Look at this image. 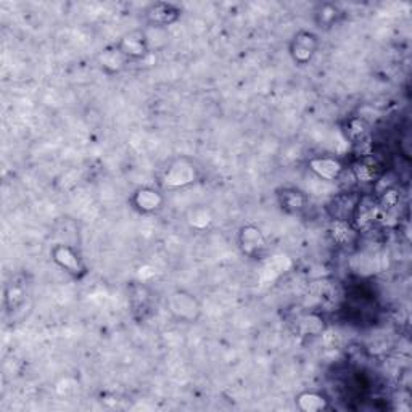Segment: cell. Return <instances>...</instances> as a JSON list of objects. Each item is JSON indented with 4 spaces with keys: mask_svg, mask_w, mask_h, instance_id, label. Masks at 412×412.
<instances>
[{
    "mask_svg": "<svg viewBox=\"0 0 412 412\" xmlns=\"http://www.w3.org/2000/svg\"><path fill=\"white\" fill-rule=\"evenodd\" d=\"M200 179V169L194 160L187 157L176 158L171 161L168 168L161 176V185L168 190L184 189L195 184Z\"/></svg>",
    "mask_w": 412,
    "mask_h": 412,
    "instance_id": "cell-1",
    "label": "cell"
},
{
    "mask_svg": "<svg viewBox=\"0 0 412 412\" xmlns=\"http://www.w3.org/2000/svg\"><path fill=\"white\" fill-rule=\"evenodd\" d=\"M169 313L181 322H195L200 318V304L189 291L177 290L168 300Z\"/></svg>",
    "mask_w": 412,
    "mask_h": 412,
    "instance_id": "cell-2",
    "label": "cell"
},
{
    "mask_svg": "<svg viewBox=\"0 0 412 412\" xmlns=\"http://www.w3.org/2000/svg\"><path fill=\"white\" fill-rule=\"evenodd\" d=\"M319 49V38L311 31H300L290 43V57L296 65H308Z\"/></svg>",
    "mask_w": 412,
    "mask_h": 412,
    "instance_id": "cell-3",
    "label": "cell"
},
{
    "mask_svg": "<svg viewBox=\"0 0 412 412\" xmlns=\"http://www.w3.org/2000/svg\"><path fill=\"white\" fill-rule=\"evenodd\" d=\"M238 247L245 256L258 260L266 250V238L256 226H243L238 232Z\"/></svg>",
    "mask_w": 412,
    "mask_h": 412,
    "instance_id": "cell-4",
    "label": "cell"
},
{
    "mask_svg": "<svg viewBox=\"0 0 412 412\" xmlns=\"http://www.w3.org/2000/svg\"><path fill=\"white\" fill-rule=\"evenodd\" d=\"M52 260L57 262V265L62 267V269L67 271L68 274L74 277H81L82 274L86 272V266L82 262L81 256L77 255L73 248L68 247V245L58 243L52 248Z\"/></svg>",
    "mask_w": 412,
    "mask_h": 412,
    "instance_id": "cell-5",
    "label": "cell"
},
{
    "mask_svg": "<svg viewBox=\"0 0 412 412\" xmlns=\"http://www.w3.org/2000/svg\"><path fill=\"white\" fill-rule=\"evenodd\" d=\"M181 18V9L176 7L174 4L158 2L152 4L145 10V20L152 28H166L176 23Z\"/></svg>",
    "mask_w": 412,
    "mask_h": 412,
    "instance_id": "cell-6",
    "label": "cell"
},
{
    "mask_svg": "<svg viewBox=\"0 0 412 412\" xmlns=\"http://www.w3.org/2000/svg\"><path fill=\"white\" fill-rule=\"evenodd\" d=\"M116 47L123 52V55L128 60L142 58L145 57L148 52H152L150 45H148L147 33L142 31V29H135V31H130L126 35H123Z\"/></svg>",
    "mask_w": 412,
    "mask_h": 412,
    "instance_id": "cell-7",
    "label": "cell"
},
{
    "mask_svg": "<svg viewBox=\"0 0 412 412\" xmlns=\"http://www.w3.org/2000/svg\"><path fill=\"white\" fill-rule=\"evenodd\" d=\"M129 201L134 210L139 211L140 214H152L161 210L165 199L158 190H155L152 187H140L135 190Z\"/></svg>",
    "mask_w": 412,
    "mask_h": 412,
    "instance_id": "cell-8",
    "label": "cell"
},
{
    "mask_svg": "<svg viewBox=\"0 0 412 412\" xmlns=\"http://www.w3.org/2000/svg\"><path fill=\"white\" fill-rule=\"evenodd\" d=\"M309 169L324 181H337L343 172V165L332 157H314L308 161Z\"/></svg>",
    "mask_w": 412,
    "mask_h": 412,
    "instance_id": "cell-9",
    "label": "cell"
},
{
    "mask_svg": "<svg viewBox=\"0 0 412 412\" xmlns=\"http://www.w3.org/2000/svg\"><path fill=\"white\" fill-rule=\"evenodd\" d=\"M279 201H280V206H282V210L291 214L301 213L306 210V206H308L306 194H304L303 190L294 189V187L284 189L282 192L279 194Z\"/></svg>",
    "mask_w": 412,
    "mask_h": 412,
    "instance_id": "cell-10",
    "label": "cell"
},
{
    "mask_svg": "<svg viewBox=\"0 0 412 412\" xmlns=\"http://www.w3.org/2000/svg\"><path fill=\"white\" fill-rule=\"evenodd\" d=\"M353 174L362 184H372L382 176V169L377 161L372 158H362L353 165Z\"/></svg>",
    "mask_w": 412,
    "mask_h": 412,
    "instance_id": "cell-11",
    "label": "cell"
},
{
    "mask_svg": "<svg viewBox=\"0 0 412 412\" xmlns=\"http://www.w3.org/2000/svg\"><path fill=\"white\" fill-rule=\"evenodd\" d=\"M99 58L101 68L108 71V73H118V71H121L124 68V65L128 63V58L123 55V52L119 50L116 45L101 50Z\"/></svg>",
    "mask_w": 412,
    "mask_h": 412,
    "instance_id": "cell-12",
    "label": "cell"
},
{
    "mask_svg": "<svg viewBox=\"0 0 412 412\" xmlns=\"http://www.w3.org/2000/svg\"><path fill=\"white\" fill-rule=\"evenodd\" d=\"M356 228H353V224L350 221H337L333 219L332 223V237L340 247H348V245H353L356 242Z\"/></svg>",
    "mask_w": 412,
    "mask_h": 412,
    "instance_id": "cell-13",
    "label": "cell"
},
{
    "mask_svg": "<svg viewBox=\"0 0 412 412\" xmlns=\"http://www.w3.org/2000/svg\"><path fill=\"white\" fill-rule=\"evenodd\" d=\"M340 16H342V11L333 4H321L318 10H316V23L322 29L332 28L338 21Z\"/></svg>",
    "mask_w": 412,
    "mask_h": 412,
    "instance_id": "cell-14",
    "label": "cell"
},
{
    "mask_svg": "<svg viewBox=\"0 0 412 412\" xmlns=\"http://www.w3.org/2000/svg\"><path fill=\"white\" fill-rule=\"evenodd\" d=\"M296 406L304 412H318L327 408V399L316 391H304L296 396Z\"/></svg>",
    "mask_w": 412,
    "mask_h": 412,
    "instance_id": "cell-15",
    "label": "cell"
},
{
    "mask_svg": "<svg viewBox=\"0 0 412 412\" xmlns=\"http://www.w3.org/2000/svg\"><path fill=\"white\" fill-rule=\"evenodd\" d=\"M25 296H26L25 286L16 282L15 284L11 282L7 286V291H5V304H7L10 311H13V309L20 306L21 303H25Z\"/></svg>",
    "mask_w": 412,
    "mask_h": 412,
    "instance_id": "cell-16",
    "label": "cell"
},
{
    "mask_svg": "<svg viewBox=\"0 0 412 412\" xmlns=\"http://www.w3.org/2000/svg\"><path fill=\"white\" fill-rule=\"evenodd\" d=\"M367 133V126L362 119H351L348 134L351 139H362L364 134Z\"/></svg>",
    "mask_w": 412,
    "mask_h": 412,
    "instance_id": "cell-17",
    "label": "cell"
},
{
    "mask_svg": "<svg viewBox=\"0 0 412 412\" xmlns=\"http://www.w3.org/2000/svg\"><path fill=\"white\" fill-rule=\"evenodd\" d=\"M399 200V195H398V190L395 189H388L384 192V195H382V199H380V205L384 206V208H393L398 203Z\"/></svg>",
    "mask_w": 412,
    "mask_h": 412,
    "instance_id": "cell-18",
    "label": "cell"
}]
</instances>
